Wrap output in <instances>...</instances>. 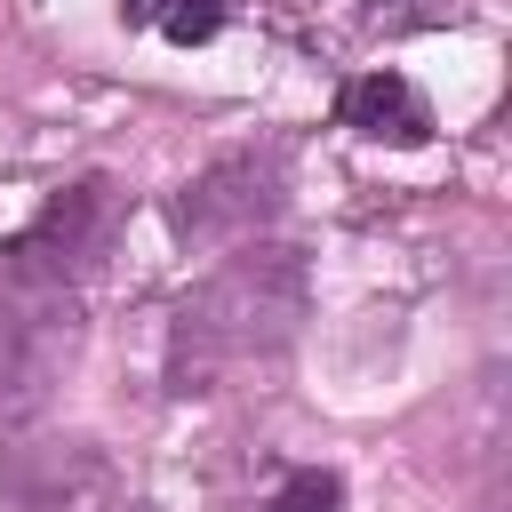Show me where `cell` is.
Segmentation results:
<instances>
[{
  "instance_id": "7a4b0ae2",
  "label": "cell",
  "mask_w": 512,
  "mask_h": 512,
  "mask_svg": "<svg viewBox=\"0 0 512 512\" xmlns=\"http://www.w3.org/2000/svg\"><path fill=\"white\" fill-rule=\"evenodd\" d=\"M272 208H280V160H272V152H224V160H208V168L184 184L176 232H184V240H240V232H256Z\"/></svg>"
},
{
  "instance_id": "ba28073f",
  "label": "cell",
  "mask_w": 512,
  "mask_h": 512,
  "mask_svg": "<svg viewBox=\"0 0 512 512\" xmlns=\"http://www.w3.org/2000/svg\"><path fill=\"white\" fill-rule=\"evenodd\" d=\"M336 472H288L280 488H272V504L264 512H336Z\"/></svg>"
},
{
  "instance_id": "52a82bcc",
  "label": "cell",
  "mask_w": 512,
  "mask_h": 512,
  "mask_svg": "<svg viewBox=\"0 0 512 512\" xmlns=\"http://www.w3.org/2000/svg\"><path fill=\"white\" fill-rule=\"evenodd\" d=\"M472 0H368L360 24L368 32H440V24H464Z\"/></svg>"
},
{
  "instance_id": "6da1fadb",
  "label": "cell",
  "mask_w": 512,
  "mask_h": 512,
  "mask_svg": "<svg viewBox=\"0 0 512 512\" xmlns=\"http://www.w3.org/2000/svg\"><path fill=\"white\" fill-rule=\"evenodd\" d=\"M304 296H312V280H304V256L296 248H280V240L240 248L224 272H208L184 296L176 336H168V376L184 392H200L224 368H240L256 352H280L296 336V320H304Z\"/></svg>"
},
{
  "instance_id": "8992f818",
  "label": "cell",
  "mask_w": 512,
  "mask_h": 512,
  "mask_svg": "<svg viewBox=\"0 0 512 512\" xmlns=\"http://www.w3.org/2000/svg\"><path fill=\"white\" fill-rule=\"evenodd\" d=\"M128 24H144V32L176 40V48H192V40H208V32L224 24V0H128Z\"/></svg>"
},
{
  "instance_id": "5b68a950",
  "label": "cell",
  "mask_w": 512,
  "mask_h": 512,
  "mask_svg": "<svg viewBox=\"0 0 512 512\" xmlns=\"http://www.w3.org/2000/svg\"><path fill=\"white\" fill-rule=\"evenodd\" d=\"M336 112H344V128H360L376 144H424L432 136V104H424V88L408 72H360V80H344Z\"/></svg>"
},
{
  "instance_id": "277c9868",
  "label": "cell",
  "mask_w": 512,
  "mask_h": 512,
  "mask_svg": "<svg viewBox=\"0 0 512 512\" xmlns=\"http://www.w3.org/2000/svg\"><path fill=\"white\" fill-rule=\"evenodd\" d=\"M104 224H112V184H104V176H80L72 192H56V200L40 208V224L16 240V256H24L32 280H56V272H72V264L96 256Z\"/></svg>"
},
{
  "instance_id": "3957f363",
  "label": "cell",
  "mask_w": 512,
  "mask_h": 512,
  "mask_svg": "<svg viewBox=\"0 0 512 512\" xmlns=\"http://www.w3.org/2000/svg\"><path fill=\"white\" fill-rule=\"evenodd\" d=\"M112 504H120V464L96 440L64 432V440L24 448V464H16V512H112Z\"/></svg>"
},
{
  "instance_id": "9c48e42d",
  "label": "cell",
  "mask_w": 512,
  "mask_h": 512,
  "mask_svg": "<svg viewBox=\"0 0 512 512\" xmlns=\"http://www.w3.org/2000/svg\"><path fill=\"white\" fill-rule=\"evenodd\" d=\"M112 512H136V504H128V496H120V504H112Z\"/></svg>"
}]
</instances>
